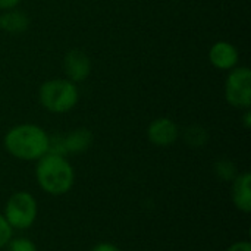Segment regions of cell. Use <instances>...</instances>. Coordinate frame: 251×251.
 I'll return each instance as SVG.
<instances>
[{
	"instance_id": "obj_13",
	"label": "cell",
	"mask_w": 251,
	"mask_h": 251,
	"mask_svg": "<svg viewBox=\"0 0 251 251\" xmlns=\"http://www.w3.org/2000/svg\"><path fill=\"white\" fill-rule=\"evenodd\" d=\"M215 174L218 175L219 179L225 182H232L238 176V169L235 163L229 159H221L215 163Z\"/></svg>"
},
{
	"instance_id": "obj_2",
	"label": "cell",
	"mask_w": 251,
	"mask_h": 251,
	"mask_svg": "<svg viewBox=\"0 0 251 251\" xmlns=\"http://www.w3.org/2000/svg\"><path fill=\"white\" fill-rule=\"evenodd\" d=\"M35 179L44 193L57 197L71 191L75 182V172L66 157L47 153L37 160Z\"/></svg>"
},
{
	"instance_id": "obj_14",
	"label": "cell",
	"mask_w": 251,
	"mask_h": 251,
	"mask_svg": "<svg viewBox=\"0 0 251 251\" xmlns=\"http://www.w3.org/2000/svg\"><path fill=\"white\" fill-rule=\"evenodd\" d=\"M7 251H37V246L28 238H12L6 246Z\"/></svg>"
},
{
	"instance_id": "obj_10",
	"label": "cell",
	"mask_w": 251,
	"mask_h": 251,
	"mask_svg": "<svg viewBox=\"0 0 251 251\" xmlns=\"http://www.w3.org/2000/svg\"><path fill=\"white\" fill-rule=\"evenodd\" d=\"M66 154H81L93 144V134L87 128H78L63 135Z\"/></svg>"
},
{
	"instance_id": "obj_16",
	"label": "cell",
	"mask_w": 251,
	"mask_h": 251,
	"mask_svg": "<svg viewBox=\"0 0 251 251\" xmlns=\"http://www.w3.org/2000/svg\"><path fill=\"white\" fill-rule=\"evenodd\" d=\"M91 251H122L119 247H116L115 244H112V243H99V244H96Z\"/></svg>"
},
{
	"instance_id": "obj_12",
	"label": "cell",
	"mask_w": 251,
	"mask_h": 251,
	"mask_svg": "<svg viewBox=\"0 0 251 251\" xmlns=\"http://www.w3.org/2000/svg\"><path fill=\"white\" fill-rule=\"evenodd\" d=\"M184 141L194 149L203 147L209 141V132L204 126L201 125H190L184 131Z\"/></svg>"
},
{
	"instance_id": "obj_8",
	"label": "cell",
	"mask_w": 251,
	"mask_h": 251,
	"mask_svg": "<svg viewBox=\"0 0 251 251\" xmlns=\"http://www.w3.org/2000/svg\"><path fill=\"white\" fill-rule=\"evenodd\" d=\"M240 53L237 47L228 41H218L209 50L210 63L221 71H231L237 66Z\"/></svg>"
},
{
	"instance_id": "obj_3",
	"label": "cell",
	"mask_w": 251,
	"mask_h": 251,
	"mask_svg": "<svg viewBox=\"0 0 251 251\" xmlns=\"http://www.w3.org/2000/svg\"><path fill=\"white\" fill-rule=\"evenodd\" d=\"M38 99L46 110L51 113H66L76 106L79 93L75 82L56 78L41 84Z\"/></svg>"
},
{
	"instance_id": "obj_7",
	"label": "cell",
	"mask_w": 251,
	"mask_h": 251,
	"mask_svg": "<svg viewBox=\"0 0 251 251\" xmlns=\"http://www.w3.org/2000/svg\"><path fill=\"white\" fill-rule=\"evenodd\" d=\"M63 69L69 81L75 84L82 82L91 72L90 57L81 50H71L63 59Z\"/></svg>"
},
{
	"instance_id": "obj_11",
	"label": "cell",
	"mask_w": 251,
	"mask_h": 251,
	"mask_svg": "<svg viewBox=\"0 0 251 251\" xmlns=\"http://www.w3.org/2000/svg\"><path fill=\"white\" fill-rule=\"evenodd\" d=\"M29 26V18L16 9L4 10L0 15V29L10 32V34H21L25 32Z\"/></svg>"
},
{
	"instance_id": "obj_15",
	"label": "cell",
	"mask_w": 251,
	"mask_h": 251,
	"mask_svg": "<svg viewBox=\"0 0 251 251\" xmlns=\"http://www.w3.org/2000/svg\"><path fill=\"white\" fill-rule=\"evenodd\" d=\"M12 237H13V229L6 221V218L3 216V213H0V250L9 244Z\"/></svg>"
},
{
	"instance_id": "obj_17",
	"label": "cell",
	"mask_w": 251,
	"mask_h": 251,
	"mask_svg": "<svg viewBox=\"0 0 251 251\" xmlns=\"http://www.w3.org/2000/svg\"><path fill=\"white\" fill-rule=\"evenodd\" d=\"M226 251H251V244L249 241H237Z\"/></svg>"
},
{
	"instance_id": "obj_6",
	"label": "cell",
	"mask_w": 251,
	"mask_h": 251,
	"mask_svg": "<svg viewBox=\"0 0 251 251\" xmlns=\"http://www.w3.org/2000/svg\"><path fill=\"white\" fill-rule=\"evenodd\" d=\"M147 137L157 147L172 146L179 137L178 125L169 118H157L147 128Z\"/></svg>"
},
{
	"instance_id": "obj_4",
	"label": "cell",
	"mask_w": 251,
	"mask_h": 251,
	"mask_svg": "<svg viewBox=\"0 0 251 251\" xmlns=\"http://www.w3.org/2000/svg\"><path fill=\"white\" fill-rule=\"evenodd\" d=\"M38 206L34 196L28 191H16L4 206L3 216L12 229H28L37 219Z\"/></svg>"
},
{
	"instance_id": "obj_1",
	"label": "cell",
	"mask_w": 251,
	"mask_h": 251,
	"mask_svg": "<svg viewBox=\"0 0 251 251\" xmlns=\"http://www.w3.org/2000/svg\"><path fill=\"white\" fill-rule=\"evenodd\" d=\"M49 134L38 125L21 124L4 135V149L19 160H38L49 153Z\"/></svg>"
},
{
	"instance_id": "obj_9",
	"label": "cell",
	"mask_w": 251,
	"mask_h": 251,
	"mask_svg": "<svg viewBox=\"0 0 251 251\" xmlns=\"http://www.w3.org/2000/svg\"><path fill=\"white\" fill-rule=\"evenodd\" d=\"M232 201L235 207L244 213L251 212V175L250 172L238 174L232 181Z\"/></svg>"
},
{
	"instance_id": "obj_19",
	"label": "cell",
	"mask_w": 251,
	"mask_h": 251,
	"mask_svg": "<svg viewBox=\"0 0 251 251\" xmlns=\"http://www.w3.org/2000/svg\"><path fill=\"white\" fill-rule=\"evenodd\" d=\"M244 126L246 128H250L251 126V113H250V109H246V113H244Z\"/></svg>"
},
{
	"instance_id": "obj_18",
	"label": "cell",
	"mask_w": 251,
	"mask_h": 251,
	"mask_svg": "<svg viewBox=\"0 0 251 251\" xmlns=\"http://www.w3.org/2000/svg\"><path fill=\"white\" fill-rule=\"evenodd\" d=\"M19 3H21V0H0V9L10 10V9H15Z\"/></svg>"
},
{
	"instance_id": "obj_5",
	"label": "cell",
	"mask_w": 251,
	"mask_h": 251,
	"mask_svg": "<svg viewBox=\"0 0 251 251\" xmlns=\"http://www.w3.org/2000/svg\"><path fill=\"white\" fill-rule=\"evenodd\" d=\"M226 101L238 109H250L251 71L247 66H235L231 69L225 82Z\"/></svg>"
}]
</instances>
